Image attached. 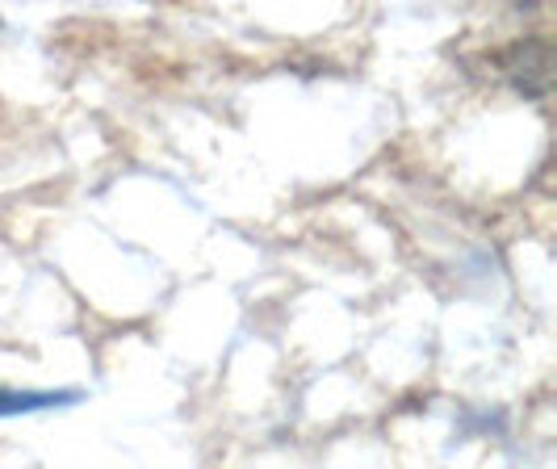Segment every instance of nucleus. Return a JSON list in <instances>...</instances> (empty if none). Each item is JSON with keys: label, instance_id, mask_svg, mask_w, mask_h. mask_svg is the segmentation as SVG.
Wrapping results in <instances>:
<instances>
[{"label": "nucleus", "instance_id": "obj_1", "mask_svg": "<svg viewBox=\"0 0 557 469\" xmlns=\"http://www.w3.org/2000/svg\"><path fill=\"white\" fill-rule=\"evenodd\" d=\"M81 403L76 390H0V415H29L47 407H67Z\"/></svg>", "mask_w": 557, "mask_h": 469}]
</instances>
